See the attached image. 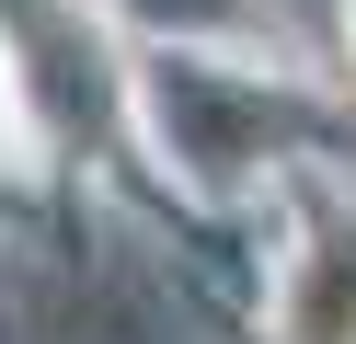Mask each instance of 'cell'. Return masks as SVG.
<instances>
[{
    "instance_id": "obj_1",
    "label": "cell",
    "mask_w": 356,
    "mask_h": 344,
    "mask_svg": "<svg viewBox=\"0 0 356 344\" xmlns=\"http://www.w3.org/2000/svg\"><path fill=\"white\" fill-rule=\"evenodd\" d=\"M12 126H24V81H12V46H0V149H12Z\"/></svg>"
}]
</instances>
